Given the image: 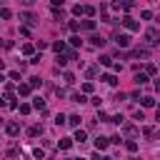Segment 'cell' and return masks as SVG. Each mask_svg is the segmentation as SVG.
<instances>
[{
  "mask_svg": "<svg viewBox=\"0 0 160 160\" xmlns=\"http://www.w3.org/2000/svg\"><path fill=\"white\" fill-rule=\"evenodd\" d=\"M145 40H148V45H160V30H155V28L145 30Z\"/></svg>",
  "mask_w": 160,
  "mask_h": 160,
  "instance_id": "cell-1",
  "label": "cell"
},
{
  "mask_svg": "<svg viewBox=\"0 0 160 160\" xmlns=\"http://www.w3.org/2000/svg\"><path fill=\"white\" fill-rule=\"evenodd\" d=\"M142 135L145 138H150V140H160V128H142Z\"/></svg>",
  "mask_w": 160,
  "mask_h": 160,
  "instance_id": "cell-2",
  "label": "cell"
},
{
  "mask_svg": "<svg viewBox=\"0 0 160 160\" xmlns=\"http://www.w3.org/2000/svg\"><path fill=\"white\" fill-rule=\"evenodd\" d=\"M122 25H125L128 30H132V32H135V30H140V22H138V20H132L130 15H125V18H122Z\"/></svg>",
  "mask_w": 160,
  "mask_h": 160,
  "instance_id": "cell-3",
  "label": "cell"
},
{
  "mask_svg": "<svg viewBox=\"0 0 160 160\" xmlns=\"http://www.w3.org/2000/svg\"><path fill=\"white\" fill-rule=\"evenodd\" d=\"M115 42H118V48H128V45H130V35H125V32L120 35V32H118V35H115Z\"/></svg>",
  "mask_w": 160,
  "mask_h": 160,
  "instance_id": "cell-4",
  "label": "cell"
},
{
  "mask_svg": "<svg viewBox=\"0 0 160 160\" xmlns=\"http://www.w3.org/2000/svg\"><path fill=\"white\" fill-rule=\"evenodd\" d=\"M148 55H150L148 48H135V50H130V58H142V60H145Z\"/></svg>",
  "mask_w": 160,
  "mask_h": 160,
  "instance_id": "cell-5",
  "label": "cell"
},
{
  "mask_svg": "<svg viewBox=\"0 0 160 160\" xmlns=\"http://www.w3.org/2000/svg\"><path fill=\"white\" fill-rule=\"evenodd\" d=\"M5 132H8L10 138H15V135H20V125H18V122H8V125H5Z\"/></svg>",
  "mask_w": 160,
  "mask_h": 160,
  "instance_id": "cell-6",
  "label": "cell"
},
{
  "mask_svg": "<svg viewBox=\"0 0 160 160\" xmlns=\"http://www.w3.org/2000/svg\"><path fill=\"white\" fill-rule=\"evenodd\" d=\"M122 132H125V138H138V135H140V130H138L135 125H125Z\"/></svg>",
  "mask_w": 160,
  "mask_h": 160,
  "instance_id": "cell-7",
  "label": "cell"
},
{
  "mask_svg": "<svg viewBox=\"0 0 160 160\" xmlns=\"http://www.w3.org/2000/svg\"><path fill=\"white\" fill-rule=\"evenodd\" d=\"M108 145H110V138H102V135L95 138V150H105Z\"/></svg>",
  "mask_w": 160,
  "mask_h": 160,
  "instance_id": "cell-8",
  "label": "cell"
},
{
  "mask_svg": "<svg viewBox=\"0 0 160 160\" xmlns=\"http://www.w3.org/2000/svg\"><path fill=\"white\" fill-rule=\"evenodd\" d=\"M20 20H25L28 25H35V22H38V15H35V12H22Z\"/></svg>",
  "mask_w": 160,
  "mask_h": 160,
  "instance_id": "cell-9",
  "label": "cell"
},
{
  "mask_svg": "<svg viewBox=\"0 0 160 160\" xmlns=\"http://www.w3.org/2000/svg\"><path fill=\"white\" fill-rule=\"evenodd\" d=\"M100 80H105V82H108V85H112V88L118 85V75H115V72H108V75H102Z\"/></svg>",
  "mask_w": 160,
  "mask_h": 160,
  "instance_id": "cell-10",
  "label": "cell"
},
{
  "mask_svg": "<svg viewBox=\"0 0 160 160\" xmlns=\"http://www.w3.org/2000/svg\"><path fill=\"white\" fill-rule=\"evenodd\" d=\"M28 135H30V138H38V135H42V125H32V128H28Z\"/></svg>",
  "mask_w": 160,
  "mask_h": 160,
  "instance_id": "cell-11",
  "label": "cell"
},
{
  "mask_svg": "<svg viewBox=\"0 0 160 160\" xmlns=\"http://www.w3.org/2000/svg\"><path fill=\"white\" fill-rule=\"evenodd\" d=\"M30 90H32V88H30L28 82H20V85H18V95H30Z\"/></svg>",
  "mask_w": 160,
  "mask_h": 160,
  "instance_id": "cell-12",
  "label": "cell"
},
{
  "mask_svg": "<svg viewBox=\"0 0 160 160\" xmlns=\"http://www.w3.org/2000/svg\"><path fill=\"white\" fill-rule=\"evenodd\" d=\"M70 100H72V102H88L85 92H72V95H70Z\"/></svg>",
  "mask_w": 160,
  "mask_h": 160,
  "instance_id": "cell-13",
  "label": "cell"
},
{
  "mask_svg": "<svg viewBox=\"0 0 160 160\" xmlns=\"http://www.w3.org/2000/svg\"><path fill=\"white\" fill-rule=\"evenodd\" d=\"M32 108L42 112V110H45V100H42V98H32Z\"/></svg>",
  "mask_w": 160,
  "mask_h": 160,
  "instance_id": "cell-14",
  "label": "cell"
},
{
  "mask_svg": "<svg viewBox=\"0 0 160 160\" xmlns=\"http://www.w3.org/2000/svg\"><path fill=\"white\" fill-rule=\"evenodd\" d=\"M140 102H142V108H152L155 105V98L152 95H145V98H140Z\"/></svg>",
  "mask_w": 160,
  "mask_h": 160,
  "instance_id": "cell-15",
  "label": "cell"
},
{
  "mask_svg": "<svg viewBox=\"0 0 160 160\" xmlns=\"http://www.w3.org/2000/svg\"><path fill=\"white\" fill-rule=\"evenodd\" d=\"M72 140H78V142H85V140H88V132L78 128V130H75V138H72Z\"/></svg>",
  "mask_w": 160,
  "mask_h": 160,
  "instance_id": "cell-16",
  "label": "cell"
},
{
  "mask_svg": "<svg viewBox=\"0 0 160 160\" xmlns=\"http://www.w3.org/2000/svg\"><path fill=\"white\" fill-rule=\"evenodd\" d=\"M52 50H55L58 55H62V50H65V42H62V40H55V42H52Z\"/></svg>",
  "mask_w": 160,
  "mask_h": 160,
  "instance_id": "cell-17",
  "label": "cell"
},
{
  "mask_svg": "<svg viewBox=\"0 0 160 160\" xmlns=\"http://www.w3.org/2000/svg\"><path fill=\"white\" fill-rule=\"evenodd\" d=\"M100 65H105V68H112V58L110 55H100V60H98Z\"/></svg>",
  "mask_w": 160,
  "mask_h": 160,
  "instance_id": "cell-18",
  "label": "cell"
},
{
  "mask_svg": "<svg viewBox=\"0 0 160 160\" xmlns=\"http://www.w3.org/2000/svg\"><path fill=\"white\" fill-rule=\"evenodd\" d=\"M72 148V138H62L60 140V150H70Z\"/></svg>",
  "mask_w": 160,
  "mask_h": 160,
  "instance_id": "cell-19",
  "label": "cell"
},
{
  "mask_svg": "<svg viewBox=\"0 0 160 160\" xmlns=\"http://www.w3.org/2000/svg\"><path fill=\"white\" fill-rule=\"evenodd\" d=\"M68 28H70L72 32H78V30L82 28V22H80V20H70V22H68Z\"/></svg>",
  "mask_w": 160,
  "mask_h": 160,
  "instance_id": "cell-20",
  "label": "cell"
},
{
  "mask_svg": "<svg viewBox=\"0 0 160 160\" xmlns=\"http://www.w3.org/2000/svg\"><path fill=\"white\" fill-rule=\"evenodd\" d=\"M90 42H92L95 48H102V45H105V40H102L100 35H92V38H90Z\"/></svg>",
  "mask_w": 160,
  "mask_h": 160,
  "instance_id": "cell-21",
  "label": "cell"
},
{
  "mask_svg": "<svg viewBox=\"0 0 160 160\" xmlns=\"http://www.w3.org/2000/svg\"><path fill=\"white\" fill-rule=\"evenodd\" d=\"M32 52H35V48H32L30 42H25V45H22V55H30V58H32Z\"/></svg>",
  "mask_w": 160,
  "mask_h": 160,
  "instance_id": "cell-22",
  "label": "cell"
},
{
  "mask_svg": "<svg viewBox=\"0 0 160 160\" xmlns=\"http://www.w3.org/2000/svg\"><path fill=\"white\" fill-rule=\"evenodd\" d=\"M135 82H138V85H145V82H148V75H145V72H138V75H135Z\"/></svg>",
  "mask_w": 160,
  "mask_h": 160,
  "instance_id": "cell-23",
  "label": "cell"
},
{
  "mask_svg": "<svg viewBox=\"0 0 160 160\" xmlns=\"http://www.w3.org/2000/svg\"><path fill=\"white\" fill-rule=\"evenodd\" d=\"M68 122H70L72 128H80V115H70V118H68Z\"/></svg>",
  "mask_w": 160,
  "mask_h": 160,
  "instance_id": "cell-24",
  "label": "cell"
},
{
  "mask_svg": "<svg viewBox=\"0 0 160 160\" xmlns=\"http://www.w3.org/2000/svg\"><path fill=\"white\" fill-rule=\"evenodd\" d=\"M62 80H65V85H72V82H75V75H72V72H65Z\"/></svg>",
  "mask_w": 160,
  "mask_h": 160,
  "instance_id": "cell-25",
  "label": "cell"
},
{
  "mask_svg": "<svg viewBox=\"0 0 160 160\" xmlns=\"http://www.w3.org/2000/svg\"><path fill=\"white\" fill-rule=\"evenodd\" d=\"M28 80H30V82H28L30 88H40V85H42V80H40V78H28Z\"/></svg>",
  "mask_w": 160,
  "mask_h": 160,
  "instance_id": "cell-26",
  "label": "cell"
},
{
  "mask_svg": "<svg viewBox=\"0 0 160 160\" xmlns=\"http://www.w3.org/2000/svg\"><path fill=\"white\" fill-rule=\"evenodd\" d=\"M18 110H20L22 115H28V112L32 110V105H28V102H22V105H18Z\"/></svg>",
  "mask_w": 160,
  "mask_h": 160,
  "instance_id": "cell-27",
  "label": "cell"
},
{
  "mask_svg": "<svg viewBox=\"0 0 160 160\" xmlns=\"http://www.w3.org/2000/svg\"><path fill=\"white\" fill-rule=\"evenodd\" d=\"M65 122H68V118H65L62 112H60V115H55V125H58V128H60V125H65Z\"/></svg>",
  "mask_w": 160,
  "mask_h": 160,
  "instance_id": "cell-28",
  "label": "cell"
},
{
  "mask_svg": "<svg viewBox=\"0 0 160 160\" xmlns=\"http://www.w3.org/2000/svg\"><path fill=\"white\" fill-rule=\"evenodd\" d=\"M72 12H75L78 18H80V15H85V5H75V8H72Z\"/></svg>",
  "mask_w": 160,
  "mask_h": 160,
  "instance_id": "cell-29",
  "label": "cell"
},
{
  "mask_svg": "<svg viewBox=\"0 0 160 160\" xmlns=\"http://www.w3.org/2000/svg\"><path fill=\"white\" fill-rule=\"evenodd\" d=\"M0 18H2V20H10V18H12V12H10L8 8H2V10H0Z\"/></svg>",
  "mask_w": 160,
  "mask_h": 160,
  "instance_id": "cell-30",
  "label": "cell"
},
{
  "mask_svg": "<svg viewBox=\"0 0 160 160\" xmlns=\"http://www.w3.org/2000/svg\"><path fill=\"white\" fill-rule=\"evenodd\" d=\"M65 62H68V58H65V55H58V60H55V68H62Z\"/></svg>",
  "mask_w": 160,
  "mask_h": 160,
  "instance_id": "cell-31",
  "label": "cell"
},
{
  "mask_svg": "<svg viewBox=\"0 0 160 160\" xmlns=\"http://www.w3.org/2000/svg\"><path fill=\"white\" fill-rule=\"evenodd\" d=\"M92 90H95V85H92L90 80H88V82H82V92H92Z\"/></svg>",
  "mask_w": 160,
  "mask_h": 160,
  "instance_id": "cell-32",
  "label": "cell"
},
{
  "mask_svg": "<svg viewBox=\"0 0 160 160\" xmlns=\"http://www.w3.org/2000/svg\"><path fill=\"white\" fill-rule=\"evenodd\" d=\"M125 148H128L130 152H135V150H138V142H135V140H128V142H125Z\"/></svg>",
  "mask_w": 160,
  "mask_h": 160,
  "instance_id": "cell-33",
  "label": "cell"
},
{
  "mask_svg": "<svg viewBox=\"0 0 160 160\" xmlns=\"http://www.w3.org/2000/svg\"><path fill=\"white\" fill-rule=\"evenodd\" d=\"M82 28H85V30H95V20H85Z\"/></svg>",
  "mask_w": 160,
  "mask_h": 160,
  "instance_id": "cell-34",
  "label": "cell"
},
{
  "mask_svg": "<svg viewBox=\"0 0 160 160\" xmlns=\"http://www.w3.org/2000/svg\"><path fill=\"white\" fill-rule=\"evenodd\" d=\"M80 42H82V40H80V35H72V38H70V45H72V48H78Z\"/></svg>",
  "mask_w": 160,
  "mask_h": 160,
  "instance_id": "cell-35",
  "label": "cell"
},
{
  "mask_svg": "<svg viewBox=\"0 0 160 160\" xmlns=\"http://www.w3.org/2000/svg\"><path fill=\"white\" fill-rule=\"evenodd\" d=\"M132 5H135L132 0H122V10H132Z\"/></svg>",
  "mask_w": 160,
  "mask_h": 160,
  "instance_id": "cell-36",
  "label": "cell"
},
{
  "mask_svg": "<svg viewBox=\"0 0 160 160\" xmlns=\"http://www.w3.org/2000/svg\"><path fill=\"white\" fill-rule=\"evenodd\" d=\"M85 15L92 18V15H95V8H92V5H85Z\"/></svg>",
  "mask_w": 160,
  "mask_h": 160,
  "instance_id": "cell-37",
  "label": "cell"
},
{
  "mask_svg": "<svg viewBox=\"0 0 160 160\" xmlns=\"http://www.w3.org/2000/svg\"><path fill=\"white\" fill-rule=\"evenodd\" d=\"M52 18H55V20H62V10H58V8H52Z\"/></svg>",
  "mask_w": 160,
  "mask_h": 160,
  "instance_id": "cell-38",
  "label": "cell"
},
{
  "mask_svg": "<svg viewBox=\"0 0 160 160\" xmlns=\"http://www.w3.org/2000/svg\"><path fill=\"white\" fill-rule=\"evenodd\" d=\"M140 18H142V20H150V18H152V12H150V10H142V12H140Z\"/></svg>",
  "mask_w": 160,
  "mask_h": 160,
  "instance_id": "cell-39",
  "label": "cell"
},
{
  "mask_svg": "<svg viewBox=\"0 0 160 160\" xmlns=\"http://www.w3.org/2000/svg\"><path fill=\"white\" fill-rule=\"evenodd\" d=\"M32 155H35V158H40V160H42V158H45V152H42V150H40V148H35V150H32Z\"/></svg>",
  "mask_w": 160,
  "mask_h": 160,
  "instance_id": "cell-40",
  "label": "cell"
},
{
  "mask_svg": "<svg viewBox=\"0 0 160 160\" xmlns=\"http://www.w3.org/2000/svg\"><path fill=\"white\" fill-rule=\"evenodd\" d=\"M145 75H155V65H148L145 68Z\"/></svg>",
  "mask_w": 160,
  "mask_h": 160,
  "instance_id": "cell-41",
  "label": "cell"
},
{
  "mask_svg": "<svg viewBox=\"0 0 160 160\" xmlns=\"http://www.w3.org/2000/svg\"><path fill=\"white\" fill-rule=\"evenodd\" d=\"M98 75V68H88V78H95Z\"/></svg>",
  "mask_w": 160,
  "mask_h": 160,
  "instance_id": "cell-42",
  "label": "cell"
},
{
  "mask_svg": "<svg viewBox=\"0 0 160 160\" xmlns=\"http://www.w3.org/2000/svg\"><path fill=\"white\" fill-rule=\"evenodd\" d=\"M110 122H115V125H118V122H122V115H112V118H110Z\"/></svg>",
  "mask_w": 160,
  "mask_h": 160,
  "instance_id": "cell-43",
  "label": "cell"
},
{
  "mask_svg": "<svg viewBox=\"0 0 160 160\" xmlns=\"http://www.w3.org/2000/svg\"><path fill=\"white\" fill-rule=\"evenodd\" d=\"M62 2H65V0H50V5H52V8H62Z\"/></svg>",
  "mask_w": 160,
  "mask_h": 160,
  "instance_id": "cell-44",
  "label": "cell"
},
{
  "mask_svg": "<svg viewBox=\"0 0 160 160\" xmlns=\"http://www.w3.org/2000/svg\"><path fill=\"white\" fill-rule=\"evenodd\" d=\"M2 105H8V102H5V98H2V95H0V108H2Z\"/></svg>",
  "mask_w": 160,
  "mask_h": 160,
  "instance_id": "cell-45",
  "label": "cell"
},
{
  "mask_svg": "<svg viewBox=\"0 0 160 160\" xmlns=\"http://www.w3.org/2000/svg\"><path fill=\"white\" fill-rule=\"evenodd\" d=\"M32 2H35V0H22V5H32Z\"/></svg>",
  "mask_w": 160,
  "mask_h": 160,
  "instance_id": "cell-46",
  "label": "cell"
},
{
  "mask_svg": "<svg viewBox=\"0 0 160 160\" xmlns=\"http://www.w3.org/2000/svg\"><path fill=\"white\" fill-rule=\"evenodd\" d=\"M155 118H158V122H160V108H158V112H155Z\"/></svg>",
  "mask_w": 160,
  "mask_h": 160,
  "instance_id": "cell-47",
  "label": "cell"
},
{
  "mask_svg": "<svg viewBox=\"0 0 160 160\" xmlns=\"http://www.w3.org/2000/svg\"><path fill=\"white\" fill-rule=\"evenodd\" d=\"M100 160H112V158H108V155H105V158H100Z\"/></svg>",
  "mask_w": 160,
  "mask_h": 160,
  "instance_id": "cell-48",
  "label": "cell"
},
{
  "mask_svg": "<svg viewBox=\"0 0 160 160\" xmlns=\"http://www.w3.org/2000/svg\"><path fill=\"white\" fill-rule=\"evenodd\" d=\"M2 68H5V62H2V60H0V70H2Z\"/></svg>",
  "mask_w": 160,
  "mask_h": 160,
  "instance_id": "cell-49",
  "label": "cell"
},
{
  "mask_svg": "<svg viewBox=\"0 0 160 160\" xmlns=\"http://www.w3.org/2000/svg\"><path fill=\"white\" fill-rule=\"evenodd\" d=\"M2 80H5V78H2V72H0V82H2Z\"/></svg>",
  "mask_w": 160,
  "mask_h": 160,
  "instance_id": "cell-50",
  "label": "cell"
},
{
  "mask_svg": "<svg viewBox=\"0 0 160 160\" xmlns=\"http://www.w3.org/2000/svg\"><path fill=\"white\" fill-rule=\"evenodd\" d=\"M75 160H85V158H75Z\"/></svg>",
  "mask_w": 160,
  "mask_h": 160,
  "instance_id": "cell-51",
  "label": "cell"
}]
</instances>
